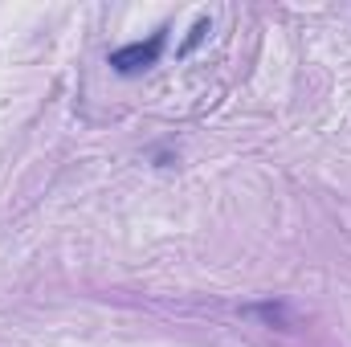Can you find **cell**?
<instances>
[{
	"mask_svg": "<svg viewBox=\"0 0 351 347\" xmlns=\"http://www.w3.org/2000/svg\"><path fill=\"white\" fill-rule=\"evenodd\" d=\"M164 41H168V33L160 29V33H152L147 41L119 45V49L110 53V70H114V74H143V70H152V66L160 62V53H164Z\"/></svg>",
	"mask_w": 351,
	"mask_h": 347,
	"instance_id": "1",
	"label": "cell"
}]
</instances>
